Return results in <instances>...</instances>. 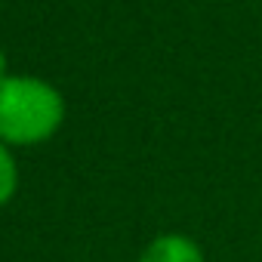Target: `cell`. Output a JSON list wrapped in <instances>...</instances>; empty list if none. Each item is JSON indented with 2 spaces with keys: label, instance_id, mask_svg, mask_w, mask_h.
<instances>
[{
  "label": "cell",
  "instance_id": "cell-1",
  "mask_svg": "<svg viewBox=\"0 0 262 262\" xmlns=\"http://www.w3.org/2000/svg\"><path fill=\"white\" fill-rule=\"evenodd\" d=\"M65 120L62 96L37 77L0 80V139L34 145L50 139Z\"/></svg>",
  "mask_w": 262,
  "mask_h": 262
},
{
  "label": "cell",
  "instance_id": "cell-2",
  "mask_svg": "<svg viewBox=\"0 0 262 262\" xmlns=\"http://www.w3.org/2000/svg\"><path fill=\"white\" fill-rule=\"evenodd\" d=\"M139 262H204V253L185 234H161L148 244Z\"/></svg>",
  "mask_w": 262,
  "mask_h": 262
},
{
  "label": "cell",
  "instance_id": "cell-3",
  "mask_svg": "<svg viewBox=\"0 0 262 262\" xmlns=\"http://www.w3.org/2000/svg\"><path fill=\"white\" fill-rule=\"evenodd\" d=\"M16 185H19V170H16V161L10 158V151L0 145V204H7L13 194H16Z\"/></svg>",
  "mask_w": 262,
  "mask_h": 262
},
{
  "label": "cell",
  "instance_id": "cell-4",
  "mask_svg": "<svg viewBox=\"0 0 262 262\" xmlns=\"http://www.w3.org/2000/svg\"><path fill=\"white\" fill-rule=\"evenodd\" d=\"M4 71H7V56H4V53H0V80H4V77H7Z\"/></svg>",
  "mask_w": 262,
  "mask_h": 262
}]
</instances>
